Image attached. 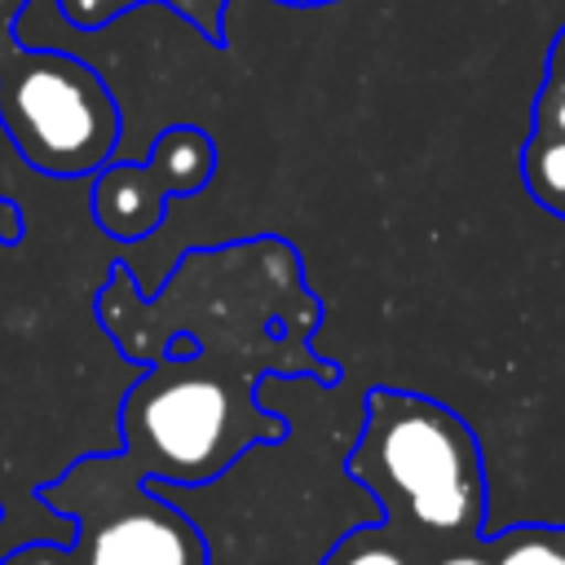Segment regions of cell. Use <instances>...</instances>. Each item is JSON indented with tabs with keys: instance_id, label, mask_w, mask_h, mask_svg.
Here are the masks:
<instances>
[{
	"instance_id": "1",
	"label": "cell",
	"mask_w": 565,
	"mask_h": 565,
	"mask_svg": "<svg viewBox=\"0 0 565 565\" xmlns=\"http://www.w3.org/2000/svg\"><path fill=\"white\" fill-rule=\"evenodd\" d=\"M344 472L375 499L380 525L419 556L481 539L486 463L477 433L424 393L371 388Z\"/></svg>"
},
{
	"instance_id": "12",
	"label": "cell",
	"mask_w": 565,
	"mask_h": 565,
	"mask_svg": "<svg viewBox=\"0 0 565 565\" xmlns=\"http://www.w3.org/2000/svg\"><path fill=\"white\" fill-rule=\"evenodd\" d=\"M0 565H66V543H22Z\"/></svg>"
},
{
	"instance_id": "10",
	"label": "cell",
	"mask_w": 565,
	"mask_h": 565,
	"mask_svg": "<svg viewBox=\"0 0 565 565\" xmlns=\"http://www.w3.org/2000/svg\"><path fill=\"white\" fill-rule=\"evenodd\" d=\"M132 4H146V0H57V9H62L79 31H97V26L115 22L119 13H128Z\"/></svg>"
},
{
	"instance_id": "4",
	"label": "cell",
	"mask_w": 565,
	"mask_h": 565,
	"mask_svg": "<svg viewBox=\"0 0 565 565\" xmlns=\"http://www.w3.org/2000/svg\"><path fill=\"white\" fill-rule=\"evenodd\" d=\"M40 499L79 530L66 565H207L199 525L124 455L71 463Z\"/></svg>"
},
{
	"instance_id": "6",
	"label": "cell",
	"mask_w": 565,
	"mask_h": 565,
	"mask_svg": "<svg viewBox=\"0 0 565 565\" xmlns=\"http://www.w3.org/2000/svg\"><path fill=\"white\" fill-rule=\"evenodd\" d=\"M521 177L539 207L565 221V137L530 128V141L521 150Z\"/></svg>"
},
{
	"instance_id": "7",
	"label": "cell",
	"mask_w": 565,
	"mask_h": 565,
	"mask_svg": "<svg viewBox=\"0 0 565 565\" xmlns=\"http://www.w3.org/2000/svg\"><path fill=\"white\" fill-rule=\"evenodd\" d=\"M322 565H424V556L402 543L388 525H362V530H349L327 556Z\"/></svg>"
},
{
	"instance_id": "3",
	"label": "cell",
	"mask_w": 565,
	"mask_h": 565,
	"mask_svg": "<svg viewBox=\"0 0 565 565\" xmlns=\"http://www.w3.org/2000/svg\"><path fill=\"white\" fill-rule=\"evenodd\" d=\"M0 128L35 172L62 181L102 172L124 119L84 57L18 44L0 57Z\"/></svg>"
},
{
	"instance_id": "14",
	"label": "cell",
	"mask_w": 565,
	"mask_h": 565,
	"mask_svg": "<svg viewBox=\"0 0 565 565\" xmlns=\"http://www.w3.org/2000/svg\"><path fill=\"white\" fill-rule=\"evenodd\" d=\"M547 79L565 88V26L556 31V40H552V53H547Z\"/></svg>"
},
{
	"instance_id": "15",
	"label": "cell",
	"mask_w": 565,
	"mask_h": 565,
	"mask_svg": "<svg viewBox=\"0 0 565 565\" xmlns=\"http://www.w3.org/2000/svg\"><path fill=\"white\" fill-rule=\"evenodd\" d=\"M0 238L4 243H18L22 238V221H18V207L9 199H0Z\"/></svg>"
},
{
	"instance_id": "11",
	"label": "cell",
	"mask_w": 565,
	"mask_h": 565,
	"mask_svg": "<svg viewBox=\"0 0 565 565\" xmlns=\"http://www.w3.org/2000/svg\"><path fill=\"white\" fill-rule=\"evenodd\" d=\"M424 565H494L486 539H472V543H459V547H441L433 556H424Z\"/></svg>"
},
{
	"instance_id": "8",
	"label": "cell",
	"mask_w": 565,
	"mask_h": 565,
	"mask_svg": "<svg viewBox=\"0 0 565 565\" xmlns=\"http://www.w3.org/2000/svg\"><path fill=\"white\" fill-rule=\"evenodd\" d=\"M494 565H565V530L547 525H512L486 539Z\"/></svg>"
},
{
	"instance_id": "5",
	"label": "cell",
	"mask_w": 565,
	"mask_h": 565,
	"mask_svg": "<svg viewBox=\"0 0 565 565\" xmlns=\"http://www.w3.org/2000/svg\"><path fill=\"white\" fill-rule=\"evenodd\" d=\"M216 172V146L203 128L177 124L154 137L146 163H106L93 181V221L115 243H137L163 221L172 194H194Z\"/></svg>"
},
{
	"instance_id": "16",
	"label": "cell",
	"mask_w": 565,
	"mask_h": 565,
	"mask_svg": "<svg viewBox=\"0 0 565 565\" xmlns=\"http://www.w3.org/2000/svg\"><path fill=\"white\" fill-rule=\"evenodd\" d=\"M278 4H331V0H278Z\"/></svg>"
},
{
	"instance_id": "9",
	"label": "cell",
	"mask_w": 565,
	"mask_h": 565,
	"mask_svg": "<svg viewBox=\"0 0 565 565\" xmlns=\"http://www.w3.org/2000/svg\"><path fill=\"white\" fill-rule=\"evenodd\" d=\"M154 4L177 9L207 44H225V4L230 0H154Z\"/></svg>"
},
{
	"instance_id": "13",
	"label": "cell",
	"mask_w": 565,
	"mask_h": 565,
	"mask_svg": "<svg viewBox=\"0 0 565 565\" xmlns=\"http://www.w3.org/2000/svg\"><path fill=\"white\" fill-rule=\"evenodd\" d=\"M22 9H26V0H0V57L22 44L18 40V13Z\"/></svg>"
},
{
	"instance_id": "2",
	"label": "cell",
	"mask_w": 565,
	"mask_h": 565,
	"mask_svg": "<svg viewBox=\"0 0 565 565\" xmlns=\"http://www.w3.org/2000/svg\"><path fill=\"white\" fill-rule=\"evenodd\" d=\"M119 455L163 486H203L243 450L282 441L287 419L256 402V380L207 375L185 358H154L119 406Z\"/></svg>"
}]
</instances>
